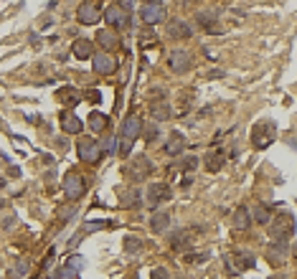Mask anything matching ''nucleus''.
Returning a JSON list of instances; mask_svg holds the SVG:
<instances>
[{
	"mask_svg": "<svg viewBox=\"0 0 297 279\" xmlns=\"http://www.w3.org/2000/svg\"><path fill=\"white\" fill-rule=\"evenodd\" d=\"M294 233V216L292 213H279L277 218H269V236L277 241H287V236Z\"/></svg>",
	"mask_w": 297,
	"mask_h": 279,
	"instance_id": "1",
	"label": "nucleus"
},
{
	"mask_svg": "<svg viewBox=\"0 0 297 279\" xmlns=\"http://www.w3.org/2000/svg\"><path fill=\"white\" fill-rule=\"evenodd\" d=\"M84 190H87V183H84V178L79 175V173H66V178H64V195L69 198V201H77V198H82L84 195Z\"/></svg>",
	"mask_w": 297,
	"mask_h": 279,
	"instance_id": "2",
	"label": "nucleus"
},
{
	"mask_svg": "<svg viewBox=\"0 0 297 279\" xmlns=\"http://www.w3.org/2000/svg\"><path fill=\"white\" fill-rule=\"evenodd\" d=\"M274 132H277L274 122H259V125H254V130H251V140H254V147H256V150L267 147V145H269V142L274 140Z\"/></svg>",
	"mask_w": 297,
	"mask_h": 279,
	"instance_id": "3",
	"label": "nucleus"
},
{
	"mask_svg": "<svg viewBox=\"0 0 297 279\" xmlns=\"http://www.w3.org/2000/svg\"><path fill=\"white\" fill-rule=\"evenodd\" d=\"M92 64H94V71L102 74V76H109V74L117 71V59H115L112 54H107V51L94 54V56H92Z\"/></svg>",
	"mask_w": 297,
	"mask_h": 279,
	"instance_id": "4",
	"label": "nucleus"
},
{
	"mask_svg": "<svg viewBox=\"0 0 297 279\" xmlns=\"http://www.w3.org/2000/svg\"><path fill=\"white\" fill-rule=\"evenodd\" d=\"M140 16H142V23L145 26H155V23H160V21L168 18V13H165V8L160 3H145L142 11H140Z\"/></svg>",
	"mask_w": 297,
	"mask_h": 279,
	"instance_id": "5",
	"label": "nucleus"
},
{
	"mask_svg": "<svg viewBox=\"0 0 297 279\" xmlns=\"http://www.w3.org/2000/svg\"><path fill=\"white\" fill-rule=\"evenodd\" d=\"M104 21L112 28H127V11H125V6H120V3L109 6L104 11Z\"/></svg>",
	"mask_w": 297,
	"mask_h": 279,
	"instance_id": "6",
	"label": "nucleus"
},
{
	"mask_svg": "<svg viewBox=\"0 0 297 279\" xmlns=\"http://www.w3.org/2000/svg\"><path fill=\"white\" fill-rule=\"evenodd\" d=\"M79 157L82 160H87V163H99V157H102V150H99V145H97V140H92V137H84L82 142H79Z\"/></svg>",
	"mask_w": 297,
	"mask_h": 279,
	"instance_id": "7",
	"label": "nucleus"
},
{
	"mask_svg": "<svg viewBox=\"0 0 297 279\" xmlns=\"http://www.w3.org/2000/svg\"><path fill=\"white\" fill-rule=\"evenodd\" d=\"M170 188L165 185V183H153L150 188H147V206H160L163 201H170Z\"/></svg>",
	"mask_w": 297,
	"mask_h": 279,
	"instance_id": "8",
	"label": "nucleus"
},
{
	"mask_svg": "<svg viewBox=\"0 0 297 279\" xmlns=\"http://www.w3.org/2000/svg\"><path fill=\"white\" fill-rule=\"evenodd\" d=\"M150 170H153V163L142 155V157H135L132 160V165L127 168V175H130V180H145L150 175Z\"/></svg>",
	"mask_w": 297,
	"mask_h": 279,
	"instance_id": "9",
	"label": "nucleus"
},
{
	"mask_svg": "<svg viewBox=\"0 0 297 279\" xmlns=\"http://www.w3.org/2000/svg\"><path fill=\"white\" fill-rule=\"evenodd\" d=\"M77 16H79V23H84V26H92V23H97V21L102 18L99 6L94 3V0H87V3H82L79 11H77Z\"/></svg>",
	"mask_w": 297,
	"mask_h": 279,
	"instance_id": "10",
	"label": "nucleus"
},
{
	"mask_svg": "<svg viewBox=\"0 0 297 279\" xmlns=\"http://www.w3.org/2000/svg\"><path fill=\"white\" fill-rule=\"evenodd\" d=\"M229 261H236V264H229V271H244V269H251L256 261H254V254L251 251H234L229 256Z\"/></svg>",
	"mask_w": 297,
	"mask_h": 279,
	"instance_id": "11",
	"label": "nucleus"
},
{
	"mask_svg": "<svg viewBox=\"0 0 297 279\" xmlns=\"http://www.w3.org/2000/svg\"><path fill=\"white\" fill-rule=\"evenodd\" d=\"M168 66H170L175 74H185V71H188V66H191V56L185 54V51H173V54L168 56Z\"/></svg>",
	"mask_w": 297,
	"mask_h": 279,
	"instance_id": "12",
	"label": "nucleus"
},
{
	"mask_svg": "<svg viewBox=\"0 0 297 279\" xmlns=\"http://www.w3.org/2000/svg\"><path fill=\"white\" fill-rule=\"evenodd\" d=\"M61 130H64L66 135H79V132L84 130V122H82L77 114L64 112V114H61Z\"/></svg>",
	"mask_w": 297,
	"mask_h": 279,
	"instance_id": "13",
	"label": "nucleus"
},
{
	"mask_svg": "<svg viewBox=\"0 0 297 279\" xmlns=\"http://www.w3.org/2000/svg\"><path fill=\"white\" fill-rule=\"evenodd\" d=\"M165 33H168V38H191V26L185 23V21L173 18V21H168Z\"/></svg>",
	"mask_w": 297,
	"mask_h": 279,
	"instance_id": "14",
	"label": "nucleus"
},
{
	"mask_svg": "<svg viewBox=\"0 0 297 279\" xmlns=\"http://www.w3.org/2000/svg\"><path fill=\"white\" fill-rule=\"evenodd\" d=\"M267 259H269L274 266L284 264V261H287V244H284V241H272V244L267 246Z\"/></svg>",
	"mask_w": 297,
	"mask_h": 279,
	"instance_id": "15",
	"label": "nucleus"
},
{
	"mask_svg": "<svg viewBox=\"0 0 297 279\" xmlns=\"http://www.w3.org/2000/svg\"><path fill=\"white\" fill-rule=\"evenodd\" d=\"M140 127H142L140 117H137V114H130V117L125 119V125H122V137H127V140H137Z\"/></svg>",
	"mask_w": 297,
	"mask_h": 279,
	"instance_id": "16",
	"label": "nucleus"
},
{
	"mask_svg": "<svg viewBox=\"0 0 297 279\" xmlns=\"http://www.w3.org/2000/svg\"><path fill=\"white\" fill-rule=\"evenodd\" d=\"M150 117L155 119V122H163V119L170 117V107L165 99H153L150 102Z\"/></svg>",
	"mask_w": 297,
	"mask_h": 279,
	"instance_id": "17",
	"label": "nucleus"
},
{
	"mask_svg": "<svg viewBox=\"0 0 297 279\" xmlns=\"http://www.w3.org/2000/svg\"><path fill=\"white\" fill-rule=\"evenodd\" d=\"M71 51L77 59H92L94 56V46H92V41H87V38H77Z\"/></svg>",
	"mask_w": 297,
	"mask_h": 279,
	"instance_id": "18",
	"label": "nucleus"
},
{
	"mask_svg": "<svg viewBox=\"0 0 297 279\" xmlns=\"http://www.w3.org/2000/svg\"><path fill=\"white\" fill-rule=\"evenodd\" d=\"M185 147V140H183V135L175 130V132H170V137H168V142H165V152L168 155H180V150Z\"/></svg>",
	"mask_w": 297,
	"mask_h": 279,
	"instance_id": "19",
	"label": "nucleus"
},
{
	"mask_svg": "<svg viewBox=\"0 0 297 279\" xmlns=\"http://www.w3.org/2000/svg\"><path fill=\"white\" fill-rule=\"evenodd\" d=\"M224 163H226V155L221 152V150L206 155V170H211V173H218L221 168H224Z\"/></svg>",
	"mask_w": 297,
	"mask_h": 279,
	"instance_id": "20",
	"label": "nucleus"
},
{
	"mask_svg": "<svg viewBox=\"0 0 297 279\" xmlns=\"http://www.w3.org/2000/svg\"><path fill=\"white\" fill-rule=\"evenodd\" d=\"M59 102L66 104V107H77V104L82 102V94H79L77 89H71V87H64V89L59 92Z\"/></svg>",
	"mask_w": 297,
	"mask_h": 279,
	"instance_id": "21",
	"label": "nucleus"
},
{
	"mask_svg": "<svg viewBox=\"0 0 297 279\" xmlns=\"http://www.w3.org/2000/svg\"><path fill=\"white\" fill-rule=\"evenodd\" d=\"M251 226V211L246 206H239L234 213V228H249Z\"/></svg>",
	"mask_w": 297,
	"mask_h": 279,
	"instance_id": "22",
	"label": "nucleus"
},
{
	"mask_svg": "<svg viewBox=\"0 0 297 279\" xmlns=\"http://www.w3.org/2000/svg\"><path fill=\"white\" fill-rule=\"evenodd\" d=\"M198 26H201L203 31H208V33H218V31H221V26L216 23V18H213L211 13H198Z\"/></svg>",
	"mask_w": 297,
	"mask_h": 279,
	"instance_id": "23",
	"label": "nucleus"
},
{
	"mask_svg": "<svg viewBox=\"0 0 297 279\" xmlns=\"http://www.w3.org/2000/svg\"><path fill=\"white\" fill-rule=\"evenodd\" d=\"M168 226H170V213H165V211H163V213H155L153 221H150V228H153L155 233H163Z\"/></svg>",
	"mask_w": 297,
	"mask_h": 279,
	"instance_id": "24",
	"label": "nucleus"
},
{
	"mask_svg": "<svg viewBox=\"0 0 297 279\" xmlns=\"http://www.w3.org/2000/svg\"><path fill=\"white\" fill-rule=\"evenodd\" d=\"M97 41H99L102 49L109 51V49H115V46H117V36H115L112 31H99V33H97Z\"/></svg>",
	"mask_w": 297,
	"mask_h": 279,
	"instance_id": "25",
	"label": "nucleus"
},
{
	"mask_svg": "<svg viewBox=\"0 0 297 279\" xmlns=\"http://www.w3.org/2000/svg\"><path fill=\"white\" fill-rule=\"evenodd\" d=\"M140 203H142V193H140L137 188H135V190H127V193L122 195V206H125V208H137Z\"/></svg>",
	"mask_w": 297,
	"mask_h": 279,
	"instance_id": "26",
	"label": "nucleus"
},
{
	"mask_svg": "<svg viewBox=\"0 0 297 279\" xmlns=\"http://www.w3.org/2000/svg\"><path fill=\"white\" fill-rule=\"evenodd\" d=\"M89 127H92L94 132H102V130L107 127V117H104L102 112H92V114H89Z\"/></svg>",
	"mask_w": 297,
	"mask_h": 279,
	"instance_id": "27",
	"label": "nucleus"
},
{
	"mask_svg": "<svg viewBox=\"0 0 297 279\" xmlns=\"http://www.w3.org/2000/svg\"><path fill=\"white\" fill-rule=\"evenodd\" d=\"M77 274H79V271H74V269H69V266L64 264V266H59V269L54 271V279H77Z\"/></svg>",
	"mask_w": 297,
	"mask_h": 279,
	"instance_id": "28",
	"label": "nucleus"
},
{
	"mask_svg": "<svg viewBox=\"0 0 297 279\" xmlns=\"http://www.w3.org/2000/svg\"><path fill=\"white\" fill-rule=\"evenodd\" d=\"M251 218H256V223H264V226H267V223H269V211H267L264 206H259V208L251 213Z\"/></svg>",
	"mask_w": 297,
	"mask_h": 279,
	"instance_id": "29",
	"label": "nucleus"
},
{
	"mask_svg": "<svg viewBox=\"0 0 297 279\" xmlns=\"http://www.w3.org/2000/svg\"><path fill=\"white\" fill-rule=\"evenodd\" d=\"M84 256H79V254H74V256H69V261H66V266L69 269H74V271H79V269H84Z\"/></svg>",
	"mask_w": 297,
	"mask_h": 279,
	"instance_id": "30",
	"label": "nucleus"
},
{
	"mask_svg": "<svg viewBox=\"0 0 297 279\" xmlns=\"http://www.w3.org/2000/svg\"><path fill=\"white\" fill-rule=\"evenodd\" d=\"M140 249H142V244H140V238H135V236H127V238H125V251L135 254V251H140Z\"/></svg>",
	"mask_w": 297,
	"mask_h": 279,
	"instance_id": "31",
	"label": "nucleus"
},
{
	"mask_svg": "<svg viewBox=\"0 0 297 279\" xmlns=\"http://www.w3.org/2000/svg\"><path fill=\"white\" fill-rule=\"evenodd\" d=\"M132 142H135V140H127V137L120 140V155H122V157H127V155L132 152Z\"/></svg>",
	"mask_w": 297,
	"mask_h": 279,
	"instance_id": "32",
	"label": "nucleus"
},
{
	"mask_svg": "<svg viewBox=\"0 0 297 279\" xmlns=\"http://www.w3.org/2000/svg\"><path fill=\"white\" fill-rule=\"evenodd\" d=\"M206 259H208V251L206 254H188V256H185V261H188V264H201Z\"/></svg>",
	"mask_w": 297,
	"mask_h": 279,
	"instance_id": "33",
	"label": "nucleus"
},
{
	"mask_svg": "<svg viewBox=\"0 0 297 279\" xmlns=\"http://www.w3.org/2000/svg\"><path fill=\"white\" fill-rule=\"evenodd\" d=\"M196 165H198V157H193V155H188L183 160V170H196Z\"/></svg>",
	"mask_w": 297,
	"mask_h": 279,
	"instance_id": "34",
	"label": "nucleus"
},
{
	"mask_svg": "<svg viewBox=\"0 0 297 279\" xmlns=\"http://www.w3.org/2000/svg\"><path fill=\"white\" fill-rule=\"evenodd\" d=\"M142 135H145V140H147V142H150V140H155V137H158V127H155V125L145 127V130H142Z\"/></svg>",
	"mask_w": 297,
	"mask_h": 279,
	"instance_id": "35",
	"label": "nucleus"
},
{
	"mask_svg": "<svg viewBox=\"0 0 297 279\" xmlns=\"http://www.w3.org/2000/svg\"><path fill=\"white\" fill-rule=\"evenodd\" d=\"M150 279H170V274H168V269H163V266H158V269H153V274H150Z\"/></svg>",
	"mask_w": 297,
	"mask_h": 279,
	"instance_id": "36",
	"label": "nucleus"
},
{
	"mask_svg": "<svg viewBox=\"0 0 297 279\" xmlns=\"http://www.w3.org/2000/svg\"><path fill=\"white\" fill-rule=\"evenodd\" d=\"M84 99H87V102H92V104H97V102H102V94L92 89V92H84Z\"/></svg>",
	"mask_w": 297,
	"mask_h": 279,
	"instance_id": "37",
	"label": "nucleus"
},
{
	"mask_svg": "<svg viewBox=\"0 0 297 279\" xmlns=\"http://www.w3.org/2000/svg\"><path fill=\"white\" fill-rule=\"evenodd\" d=\"M99 228H104V221H97V223H87V226L82 228V233H92V231H99Z\"/></svg>",
	"mask_w": 297,
	"mask_h": 279,
	"instance_id": "38",
	"label": "nucleus"
},
{
	"mask_svg": "<svg viewBox=\"0 0 297 279\" xmlns=\"http://www.w3.org/2000/svg\"><path fill=\"white\" fill-rule=\"evenodd\" d=\"M150 41H155V33L153 31H142V44H150Z\"/></svg>",
	"mask_w": 297,
	"mask_h": 279,
	"instance_id": "39",
	"label": "nucleus"
},
{
	"mask_svg": "<svg viewBox=\"0 0 297 279\" xmlns=\"http://www.w3.org/2000/svg\"><path fill=\"white\" fill-rule=\"evenodd\" d=\"M115 147H117V145H115V140H112V137H109V140L104 142V150H107V152H115Z\"/></svg>",
	"mask_w": 297,
	"mask_h": 279,
	"instance_id": "40",
	"label": "nucleus"
},
{
	"mask_svg": "<svg viewBox=\"0 0 297 279\" xmlns=\"http://www.w3.org/2000/svg\"><path fill=\"white\" fill-rule=\"evenodd\" d=\"M191 183H193V178H191V175H183V180H180V185H183V188H188Z\"/></svg>",
	"mask_w": 297,
	"mask_h": 279,
	"instance_id": "41",
	"label": "nucleus"
},
{
	"mask_svg": "<svg viewBox=\"0 0 297 279\" xmlns=\"http://www.w3.org/2000/svg\"><path fill=\"white\" fill-rule=\"evenodd\" d=\"M145 3H160V0H145Z\"/></svg>",
	"mask_w": 297,
	"mask_h": 279,
	"instance_id": "42",
	"label": "nucleus"
},
{
	"mask_svg": "<svg viewBox=\"0 0 297 279\" xmlns=\"http://www.w3.org/2000/svg\"><path fill=\"white\" fill-rule=\"evenodd\" d=\"M274 279H282V276H274Z\"/></svg>",
	"mask_w": 297,
	"mask_h": 279,
	"instance_id": "43",
	"label": "nucleus"
},
{
	"mask_svg": "<svg viewBox=\"0 0 297 279\" xmlns=\"http://www.w3.org/2000/svg\"><path fill=\"white\" fill-rule=\"evenodd\" d=\"M132 279H137V276H132Z\"/></svg>",
	"mask_w": 297,
	"mask_h": 279,
	"instance_id": "44",
	"label": "nucleus"
}]
</instances>
